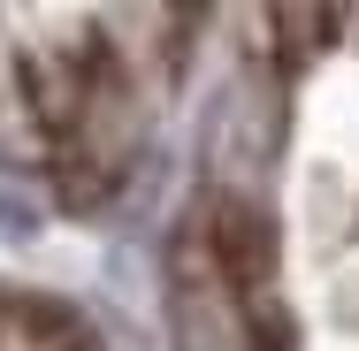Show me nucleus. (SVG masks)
Listing matches in <instances>:
<instances>
[{"label": "nucleus", "instance_id": "1", "mask_svg": "<svg viewBox=\"0 0 359 351\" xmlns=\"http://www.w3.org/2000/svg\"><path fill=\"white\" fill-rule=\"evenodd\" d=\"M168 313L184 351H290L276 298V252L260 214L237 199H199L184 245L168 252Z\"/></svg>", "mask_w": 359, "mask_h": 351}, {"label": "nucleus", "instance_id": "2", "mask_svg": "<svg viewBox=\"0 0 359 351\" xmlns=\"http://www.w3.org/2000/svg\"><path fill=\"white\" fill-rule=\"evenodd\" d=\"M0 351H69L62 344V321L23 305V298H0Z\"/></svg>", "mask_w": 359, "mask_h": 351}]
</instances>
